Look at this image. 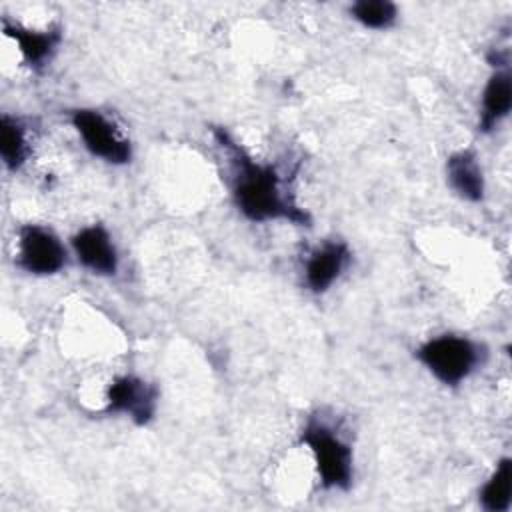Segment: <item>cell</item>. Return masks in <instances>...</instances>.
<instances>
[{
    "label": "cell",
    "instance_id": "4",
    "mask_svg": "<svg viewBox=\"0 0 512 512\" xmlns=\"http://www.w3.org/2000/svg\"><path fill=\"white\" fill-rule=\"evenodd\" d=\"M70 124L84 142V148L108 164H126L132 158V146L112 120L94 108H78L70 112Z\"/></svg>",
    "mask_w": 512,
    "mask_h": 512
},
{
    "label": "cell",
    "instance_id": "11",
    "mask_svg": "<svg viewBox=\"0 0 512 512\" xmlns=\"http://www.w3.org/2000/svg\"><path fill=\"white\" fill-rule=\"evenodd\" d=\"M446 174L452 190L460 198L468 202H480L484 198V174L478 156L472 150H458L452 156H448Z\"/></svg>",
    "mask_w": 512,
    "mask_h": 512
},
{
    "label": "cell",
    "instance_id": "5",
    "mask_svg": "<svg viewBox=\"0 0 512 512\" xmlns=\"http://www.w3.org/2000/svg\"><path fill=\"white\" fill-rule=\"evenodd\" d=\"M18 266L34 276H52L66 266V248L54 230L24 224L18 230Z\"/></svg>",
    "mask_w": 512,
    "mask_h": 512
},
{
    "label": "cell",
    "instance_id": "12",
    "mask_svg": "<svg viewBox=\"0 0 512 512\" xmlns=\"http://www.w3.org/2000/svg\"><path fill=\"white\" fill-rule=\"evenodd\" d=\"M28 132L20 118L2 114L0 118V156L10 172H18L28 160Z\"/></svg>",
    "mask_w": 512,
    "mask_h": 512
},
{
    "label": "cell",
    "instance_id": "10",
    "mask_svg": "<svg viewBox=\"0 0 512 512\" xmlns=\"http://www.w3.org/2000/svg\"><path fill=\"white\" fill-rule=\"evenodd\" d=\"M512 108V78L508 66H498L488 78L482 92V110L478 120L480 132H492Z\"/></svg>",
    "mask_w": 512,
    "mask_h": 512
},
{
    "label": "cell",
    "instance_id": "14",
    "mask_svg": "<svg viewBox=\"0 0 512 512\" xmlns=\"http://www.w3.org/2000/svg\"><path fill=\"white\" fill-rule=\"evenodd\" d=\"M348 12L356 22L370 30H388L398 20V6L388 0H358Z\"/></svg>",
    "mask_w": 512,
    "mask_h": 512
},
{
    "label": "cell",
    "instance_id": "9",
    "mask_svg": "<svg viewBox=\"0 0 512 512\" xmlns=\"http://www.w3.org/2000/svg\"><path fill=\"white\" fill-rule=\"evenodd\" d=\"M2 30L8 38L18 44V50L24 62L32 70H42L58 50L62 42V28L54 26L48 30H32L18 22H10L8 18L2 20Z\"/></svg>",
    "mask_w": 512,
    "mask_h": 512
},
{
    "label": "cell",
    "instance_id": "7",
    "mask_svg": "<svg viewBox=\"0 0 512 512\" xmlns=\"http://www.w3.org/2000/svg\"><path fill=\"white\" fill-rule=\"evenodd\" d=\"M72 250L76 260L92 274L114 276L118 272V250L102 224L80 228L72 236Z\"/></svg>",
    "mask_w": 512,
    "mask_h": 512
},
{
    "label": "cell",
    "instance_id": "6",
    "mask_svg": "<svg viewBox=\"0 0 512 512\" xmlns=\"http://www.w3.org/2000/svg\"><path fill=\"white\" fill-rule=\"evenodd\" d=\"M156 406L158 388L134 374L114 378L106 390V412L124 414L138 426H146L154 418Z\"/></svg>",
    "mask_w": 512,
    "mask_h": 512
},
{
    "label": "cell",
    "instance_id": "3",
    "mask_svg": "<svg viewBox=\"0 0 512 512\" xmlns=\"http://www.w3.org/2000/svg\"><path fill=\"white\" fill-rule=\"evenodd\" d=\"M416 360L442 384H462L482 362V348L456 334H442L426 340L416 350Z\"/></svg>",
    "mask_w": 512,
    "mask_h": 512
},
{
    "label": "cell",
    "instance_id": "1",
    "mask_svg": "<svg viewBox=\"0 0 512 512\" xmlns=\"http://www.w3.org/2000/svg\"><path fill=\"white\" fill-rule=\"evenodd\" d=\"M218 144L232 160V198L236 208L252 222L290 220L308 226V214L284 192L282 178L272 164L256 162L224 128L214 130Z\"/></svg>",
    "mask_w": 512,
    "mask_h": 512
},
{
    "label": "cell",
    "instance_id": "2",
    "mask_svg": "<svg viewBox=\"0 0 512 512\" xmlns=\"http://www.w3.org/2000/svg\"><path fill=\"white\" fill-rule=\"evenodd\" d=\"M300 442L308 446L322 488L348 490L354 478V456L350 444L326 422L310 418L300 432Z\"/></svg>",
    "mask_w": 512,
    "mask_h": 512
},
{
    "label": "cell",
    "instance_id": "8",
    "mask_svg": "<svg viewBox=\"0 0 512 512\" xmlns=\"http://www.w3.org/2000/svg\"><path fill=\"white\" fill-rule=\"evenodd\" d=\"M350 262V248L342 240H326L316 246L304 262V284L310 292H326Z\"/></svg>",
    "mask_w": 512,
    "mask_h": 512
},
{
    "label": "cell",
    "instance_id": "13",
    "mask_svg": "<svg viewBox=\"0 0 512 512\" xmlns=\"http://www.w3.org/2000/svg\"><path fill=\"white\" fill-rule=\"evenodd\" d=\"M512 500V458H502L480 490V506L488 512H506Z\"/></svg>",
    "mask_w": 512,
    "mask_h": 512
}]
</instances>
